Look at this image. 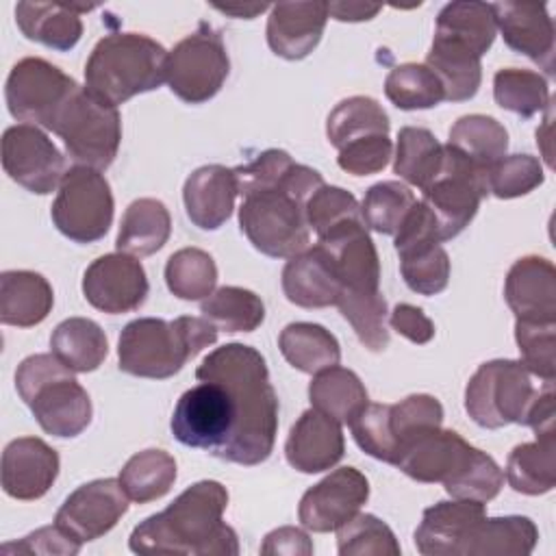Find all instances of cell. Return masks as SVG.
<instances>
[{"mask_svg":"<svg viewBox=\"0 0 556 556\" xmlns=\"http://www.w3.org/2000/svg\"><path fill=\"white\" fill-rule=\"evenodd\" d=\"M228 491L217 480L187 486L165 510L150 515L130 532L135 554H193L237 556V532L222 521Z\"/></svg>","mask_w":556,"mask_h":556,"instance_id":"1","label":"cell"},{"mask_svg":"<svg viewBox=\"0 0 556 556\" xmlns=\"http://www.w3.org/2000/svg\"><path fill=\"white\" fill-rule=\"evenodd\" d=\"M465 410L489 430L521 424L534 434L554 432V380L534 376L521 361H486L467 382Z\"/></svg>","mask_w":556,"mask_h":556,"instance_id":"2","label":"cell"},{"mask_svg":"<svg viewBox=\"0 0 556 556\" xmlns=\"http://www.w3.org/2000/svg\"><path fill=\"white\" fill-rule=\"evenodd\" d=\"M321 185L324 178L317 169L293 163L278 187L243 195L239 206L241 232L265 256L291 258L300 254L311 243L306 200Z\"/></svg>","mask_w":556,"mask_h":556,"instance_id":"3","label":"cell"},{"mask_svg":"<svg viewBox=\"0 0 556 556\" xmlns=\"http://www.w3.org/2000/svg\"><path fill=\"white\" fill-rule=\"evenodd\" d=\"M215 341L217 328L204 317L182 315L174 321L139 317L128 321L119 334V369L137 378L165 380Z\"/></svg>","mask_w":556,"mask_h":556,"instance_id":"4","label":"cell"},{"mask_svg":"<svg viewBox=\"0 0 556 556\" xmlns=\"http://www.w3.org/2000/svg\"><path fill=\"white\" fill-rule=\"evenodd\" d=\"M167 50L141 33H109L85 63V89L98 100L119 106L159 89L167 80Z\"/></svg>","mask_w":556,"mask_h":556,"instance_id":"5","label":"cell"},{"mask_svg":"<svg viewBox=\"0 0 556 556\" xmlns=\"http://www.w3.org/2000/svg\"><path fill=\"white\" fill-rule=\"evenodd\" d=\"M52 352L26 356L15 371V389L43 432L72 439L91 424V400L85 387L74 378Z\"/></svg>","mask_w":556,"mask_h":556,"instance_id":"6","label":"cell"},{"mask_svg":"<svg viewBox=\"0 0 556 556\" xmlns=\"http://www.w3.org/2000/svg\"><path fill=\"white\" fill-rule=\"evenodd\" d=\"M248 419L250 406L241 393L200 380L176 402L169 428L178 443L219 456L243 432Z\"/></svg>","mask_w":556,"mask_h":556,"instance_id":"7","label":"cell"},{"mask_svg":"<svg viewBox=\"0 0 556 556\" xmlns=\"http://www.w3.org/2000/svg\"><path fill=\"white\" fill-rule=\"evenodd\" d=\"M52 132L63 139L65 152L76 165L102 172L117 156L122 117L117 106L98 100L80 87L63 106Z\"/></svg>","mask_w":556,"mask_h":556,"instance_id":"8","label":"cell"},{"mask_svg":"<svg viewBox=\"0 0 556 556\" xmlns=\"http://www.w3.org/2000/svg\"><path fill=\"white\" fill-rule=\"evenodd\" d=\"M111 185L100 169L74 165L65 172L50 208L56 230L74 243L100 241L113 222Z\"/></svg>","mask_w":556,"mask_h":556,"instance_id":"9","label":"cell"},{"mask_svg":"<svg viewBox=\"0 0 556 556\" xmlns=\"http://www.w3.org/2000/svg\"><path fill=\"white\" fill-rule=\"evenodd\" d=\"M486 195V172L445 143L439 174L421 189V202L437 217L441 243L458 237L469 226Z\"/></svg>","mask_w":556,"mask_h":556,"instance_id":"10","label":"cell"},{"mask_svg":"<svg viewBox=\"0 0 556 556\" xmlns=\"http://www.w3.org/2000/svg\"><path fill=\"white\" fill-rule=\"evenodd\" d=\"M230 72V59L222 35L206 22L180 39L167 54V85L187 104L215 98Z\"/></svg>","mask_w":556,"mask_h":556,"instance_id":"11","label":"cell"},{"mask_svg":"<svg viewBox=\"0 0 556 556\" xmlns=\"http://www.w3.org/2000/svg\"><path fill=\"white\" fill-rule=\"evenodd\" d=\"M78 89L80 85L50 61L26 56L11 67L4 98L17 122L52 130L63 106Z\"/></svg>","mask_w":556,"mask_h":556,"instance_id":"12","label":"cell"},{"mask_svg":"<svg viewBox=\"0 0 556 556\" xmlns=\"http://www.w3.org/2000/svg\"><path fill=\"white\" fill-rule=\"evenodd\" d=\"M4 174L30 193H52L63 176L65 161L52 139L33 124L9 126L2 135Z\"/></svg>","mask_w":556,"mask_h":556,"instance_id":"13","label":"cell"},{"mask_svg":"<svg viewBox=\"0 0 556 556\" xmlns=\"http://www.w3.org/2000/svg\"><path fill=\"white\" fill-rule=\"evenodd\" d=\"M128 495L117 478H98L72 491L56 510L54 523L78 543L104 536L128 510Z\"/></svg>","mask_w":556,"mask_h":556,"instance_id":"14","label":"cell"},{"mask_svg":"<svg viewBox=\"0 0 556 556\" xmlns=\"http://www.w3.org/2000/svg\"><path fill=\"white\" fill-rule=\"evenodd\" d=\"M369 500V482L356 467H339L300 500L298 519L311 532H337Z\"/></svg>","mask_w":556,"mask_h":556,"instance_id":"15","label":"cell"},{"mask_svg":"<svg viewBox=\"0 0 556 556\" xmlns=\"http://www.w3.org/2000/svg\"><path fill=\"white\" fill-rule=\"evenodd\" d=\"M150 285L137 256L113 252L98 256L83 274L85 300L109 315L130 313L148 298Z\"/></svg>","mask_w":556,"mask_h":556,"instance_id":"16","label":"cell"},{"mask_svg":"<svg viewBox=\"0 0 556 556\" xmlns=\"http://www.w3.org/2000/svg\"><path fill=\"white\" fill-rule=\"evenodd\" d=\"M476 450L456 430L437 426L413 437L402 447L395 467L417 482H441L445 489L471 463Z\"/></svg>","mask_w":556,"mask_h":556,"instance_id":"17","label":"cell"},{"mask_svg":"<svg viewBox=\"0 0 556 556\" xmlns=\"http://www.w3.org/2000/svg\"><path fill=\"white\" fill-rule=\"evenodd\" d=\"M343 289L380 291V258L363 219H350L317 237Z\"/></svg>","mask_w":556,"mask_h":556,"instance_id":"18","label":"cell"},{"mask_svg":"<svg viewBox=\"0 0 556 556\" xmlns=\"http://www.w3.org/2000/svg\"><path fill=\"white\" fill-rule=\"evenodd\" d=\"M59 454L39 437H17L2 452V491L22 502L43 497L59 476Z\"/></svg>","mask_w":556,"mask_h":556,"instance_id":"19","label":"cell"},{"mask_svg":"<svg viewBox=\"0 0 556 556\" xmlns=\"http://www.w3.org/2000/svg\"><path fill=\"white\" fill-rule=\"evenodd\" d=\"M495 24L506 46L545 74H554V22L543 2H495Z\"/></svg>","mask_w":556,"mask_h":556,"instance_id":"20","label":"cell"},{"mask_svg":"<svg viewBox=\"0 0 556 556\" xmlns=\"http://www.w3.org/2000/svg\"><path fill=\"white\" fill-rule=\"evenodd\" d=\"M504 300L517 319L556 321V269L549 258L530 254L513 263L504 280Z\"/></svg>","mask_w":556,"mask_h":556,"instance_id":"21","label":"cell"},{"mask_svg":"<svg viewBox=\"0 0 556 556\" xmlns=\"http://www.w3.org/2000/svg\"><path fill=\"white\" fill-rule=\"evenodd\" d=\"M328 2H278L271 4L267 17V46L271 52L287 61L308 56L326 28Z\"/></svg>","mask_w":556,"mask_h":556,"instance_id":"22","label":"cell"},{"mask_svg":"<svg viewBox=\"0 0 556 556\" xmlns=\"http://www.w3.org/2000/svg\"><path fill=\"white\" fill-rule=\"evenodd\" d=\"M345 454L341 424L332 417L308 408L291 426L285 441L287 463L302 473H319L332 469Z\"/></svg>","mask_w":556,"mask_h":556,"instance_id":"23","label":"cell"},{"mask_svg":"<svg viewBox=\"0 0 556 556\" xmlns=\"http://www.w3.org/2000/svg\"><path fill=\"white\" fill-rule=\"evenodd\" d=\"M239 195L235 172L224 165H202L189 174L182 187L187 217L200 230L222 228L235 208Z\"/></svg>","mask_w":556,"mask_h":556,"instance_id":"24","label":"cell"},{"mask_svg":"<svg viewBox=\"0 0 556 556\" xmlns=\"http://www.w3.org/2000/svg\"><path fill=\"white\" fill-rule=\"evenodd\" d=\"M486 515L482 502L443 500L428 506L415 530V547L424 556H456L467 532Z\"/></svg>","mask_w":556,"mask_h":556,"instance_id":"25","label":"cell"},{"mask_svg":"<svg viewBox=\"0 0 556 556\" xmlns=\"http://www.w3.org/2000/svg\"><path fill=\"white\" fill-rule=\"evenodd\" d=\"M93 4L56 2H17L15 24L22 35L56 52L72 50L83 37L80 13L93 11Z\"/></svg>","mask_w":556,"mask_h":556,"instance_id":"26","label":"cell"},{"mask_svg":"<svg viewBox=\"0 0 556 556\" xmlns=\"http://www.w3.org/2000/svg\"><path fill=\"white\" fill-rule=\"evenodd\" d=\"M282 291L295 306L324 308L337 304L343 287L326 254L313 245L287 261L282 267Z\"/></svg>","mask_w":556,"mask_h":556,"instance_id":"27","label":"cell"},{"mask_svg":"<svg viewBox=\"0 0 556 556\" xmlns=\"http://www.w3.org/2000/svg\"><path fill=\"white\" fill-rule=\"evenodd\" d=\"M539 530L530 517H482L463 539L456 556H526L536 547Z\"/></svg>","mask_w":556,"mask_h":556,"instance_id":"28","label":"cell"},{"mask_svg":"<svg viewBox=\"0 0 556 556\" xmlns=\"http://www.w3.org/2000/svg\"><path fill=\"white\" fill-rule=\"evenodd\" d=\"M54 304L50 282L30 269H9L0 276V321L30 328L41 324Z\"/></svg>","mask_w":556,"mask_h":556,"instance_id":"29","label":"cell"},{"mask_svg":"<svg viewBox=\"0 0 556 556\" xmlns=\"http://www.w3.org/2000/svg\"><path fill=\"white\" fill-rule=\"evenodd\" d=\"M473 50L452 41L447 37H432V46L426 54V65L439 78L447 102L471 100L482 83V65Z\"/></svg>","mask_w":556,"mask_h":556,"instance_id":"30","label":"cell"},{"mask_svg":"<svg viewBox=\"0 0 556 556\" xmlns=\"http://www.w3.org/2000/svg\"><path fill=\"white\" fill-rule=\"evenodd\" d=\"M169 232L172 217L167 206L156 198H139L124 211L115 245L130 256H150L167 243Z\"/></svg>","mask_w":556,"mask_h":556,"instance_id":"31","label":"cell"},{"mask_svg":"<svg viewBox=\"0 0 556 556\" xmlns=\"http://www.w3.org/2000/svg\"><path fill=\"white\" fill-rule=\"evenodd\" d=\"M556 432L534 434L530 443L513 447L506 460V482L523 495L549 493L556 484Z\"/></svg>","mask_w":556,"mask_h":556,"instance_id":"32","label":"cell"},{"mask_svg":"<svg viewBox=\"0 0 556 556\" xmlns=\"http://www.w3.org/2000/svg\"><path fill=\"white\" fill-rule=\"evenodd\" d=\"M308 400L313 408L348 426L369 404V395L361 378L352 369L339 365L313 374Z\"/></svg>","mask_w":556,"mask_h":556,"instance_id":"33","label":"cell"},{"mask_svg":"<svg viewBox=\"0 0 556 556\" xmlns=\"http://www.w3.org/2000/svg\"><path fill=\"white\" fill-rule=\"evenodd\" d=\"M52 354L76 374L96 371L106 354L109 341L100 324L87 317L63 319L50 334Z\"/></svg>","mask_w":556,"mask_h":556,"instance_id":"34","label":"cell"},{"mask_svg":"<svg viewBox=\"0 0 556 556\" xmlns=\"http://www.w3.org/2000/svg\"><path fill=\"white\" fill-rule=\"evenodd\" d=\"M278 348L285 361L304 374H317L341 361L337 337L313 321L287 324L278 334Z\"/></svg>","mask_w":556,"mask_h":556,"instance_id":"35","label":"cell"},{"mask_svg":"<svg viewBox=\"0 0 556 556\" xmlns=\"http://www.w3.org/2000/svg\"><path fill=\"white\" fill-rule=\"evenodd\" d=\"M434 35L458 41L478 56H484L497 35L493 4L473 0H456L445 4L437 15Z\"/></svg>","mask_w":556,"mask_h":556,"instance_id":"36","label":"cell"},{"mask_svg":"<svg viewBox=\"0 0 556 556\" xmlns=\"http://www.w3.org/2000/svg\"><path fill=\"white\" fill-rule=\"evenodd\" d=\"M393 172L408 185L424 189L441 169L443 143L421 126H404L397 132Z\"/></svg>","mask_w":556,"mask_h":556,"instance_id":"37","label":"cell"},{"mask_svg":"<svg viewBox=\"0 0 556 556\" xmlns=\"http://www.w3.org/2000/svg\"><path fill=\"white\" fill-rule=\"evenodd\" d=\"M447 146L456 148L480 169H489L508 150L506 128L491 115L471 113L458 117L447 137Z\"/></svg>","mask_w":556,"mask_h":556,"instance_id":"38","label":"cell"},{"mask_svg":"<svg viewBox=\"0 0 556 556\" xmlns=\"http://www.w3.org/2000/svg\"><path fill=\"white\" fill-rule=\"evenodd\" d=\"M117 480L130 502L148 504L174 486L176 460L165 450H143L126 460Z\"/></svg>","mask_w":556,"mask_h":556,"instance_id":"39","label":"cell"},{"mask_svg":"<svg viewBox=\"0 0 556 556\" xmlns=\"http://www.w3.org/2000/svg\"><path fill=\"white\" fill-rule=\"evenodd\" d=\"M389 115L369 96H352L341 100L326 119V137L330 146L341 150L345 143L369 137V135H389Z\"/></svg>","mask_w":556,"mask_h":556,"instance_id":"40","label":"cell"},{"mask_svg":"<svg viewBox=\"0 0 556 556\" xmlns=\"http://www.w3.org/2000/svg\"><path fill=\"white\" fill-rule=\"evenodd\" d=\"M200 313L217 330L252 332L265 319L263 300L243 287H219L200 302Z\"/></svg>","mask_w":556,"mask_h":556,"instance_id":"41","label":"cell"},{"mask_svg":"<svg viewBox=\"0 0 556 556\" xmlns=\"http://www.w3.org/2000/svg\"><path fill=\"white\" fill-rule=\"evenodd\" d=\"M493 98L504 109L523 119L552 104L547 78L532 70L502 67L493 76Z\"/></svg>","mask_w":556,"mask_h":556,"instance_id":"42","label":"cell"},{"mask_svg":"<svg viewBox=\"0 0 556 556\" xmlns=\"http://www.w3.org/2000/svg\"><path fill=\"white\" fill-rule=\"evenodd\" d=\"M167 289L187 302H202L215 291L217 265L213 256L200 248H182L165 263Z\"/></svg>","mask_w":556,"mask_h":556,"instance_id":"43","label":"cell"},{"mask_svg":"<svg viewBox=\"0 0 556 556\" xmlns=\"http://www.w3.org/2000/svg\"><path fill=\"white\" fill-rule=\"evenodd\" d=\"M334 306H339L341 315L350 321L358 341L367 350L382 352L389 345L387 300L380 291L343 289Z\"/></svg>","mask_w":556,"mask_h":556,"instance_id":"44","label":"cell"},{"mask_svg":"<svg viewBox=\"0 0 556 556\" xmlns=\"http://www.w3.org/2000/svg\"><path fill=\"white\" fill-rule=\"evenodd\" d=\"M384 96L402 111L432 109L445 100L439 78L426 63L395 65L384 78Z\"/></svg>","mask_w":556,"mask_h":556,"instance_id":"45","label":"cell"},{"mask_svg":"<svg viewBox=\"0 0 556 556\" xmlns=\"http://www.w3.org/2000/svg\"><path fill=\"white\" fill-rule=\"evenodd\" d=\"M400 271L406 287L419 295H437L450 282V256L439 241L397 250Z\"/></svg>","mask_w":556,"mask_h":556,"instance_id":"46","label":"cell"},{"mask_svg":"<svg viewBox=\"0 0 556 556\" xmlns=\"http://www.w3.org/2000/svg\"><path fill=\"white\" fill-rule=\"evenodd\" d=\"M415 202L410 187L400 180H382L365 191L361 215L367 228L380 235H395Z\"/></svg>","mask_w":556,"mask_h":556,"instance_id":"47","label":"cell"},{"mask_svg":"<svg viewBox=\"0 0 556 556\" xmlns=\"http://www.w3.org/2000/svg\"><path fill=\"white\" fill-rule=\"evenodd\" d=\"M337 552L341 556H400L393 530L369 513H356L337 530Z\"/></svg>","mask_w":556,"mask_h":556,"instance_id":"48","label":"cell"},{"mask_svg":"<svg viewBox=\"0 0 556 556\" xmlns=\"http://www.w3.org/2000/svg\"><path fill=\"white\" fill-rule=\"evenodd\" d=\"M545 180L543 165L532 154H504L486 169V191L500 200L521 198Z\"/></svg>","mask_w":556,"mask_h":556,"instance_id":"49","label":"cell"},{"mask_svg":"<svg viewBox=\"0 0 556 556\" xmlns=\"http://www.w3.org/2000/svg\"><path fill=\"white\" fill-rule=\"evenodd\" d=\"M443 424V406L434 395L413 393L397 404H389V430L395 443V463L402 447L424 430Z\"/></svg>","mask_w":556,"mask_h":556,"instance_id":"50","label":"cell"},{"mask_svg":"<svg viewBox=\"0 0 556 556\" xmlns=\"http://www.w3.org/2000/svg\"><path fill=\"white\" fill-rule=\"evenodd\" d=\"M521 363L543 380H556V321H515Z\"/></svg>","mask_w":556,"mask_h":556,"instance_id":"51","label":"cell"},{"mask_svg":"<svg viewBox=\"0 0 556 556\" xmlns=\"http://www.w3.org/2000/svg\"><path fill=\"white\" fill-rule=\"evenodd\" d=\"M350 219H363V215H361L358 200L343 187L324 182L306 200V222L317 237H321L324 232Z\"/></svg>","mask_w":556,"mask_h":556,"instance_id":"52","label":"cell"},{"mask_svg":"<svg viewBox=\"0 0 556 556\" xmlns=\"http://www.w3.org/2000/svg\"><path fill=\"white\" fill-rule=\"evenodd\" d=\"M504 486V471L500 465L482 450H476L471 463L460 471V476L445 486L447 495L456 500L491 502Z\"/></svg>","mask_w":556,"mask_h":556,"instance_id":"53","label":"cell"},{"mask_svg":"<svg viewBox=\"0 0 556 556\" xmlns=\"http://www.w3.org/2000/svg\"><path fill=\"white\" fill-rule=\"evenodd\" d=\"M352 437L356 445L376 460L395 465V443L389 430V404H367L352 421Z\"/></svg>","mask_w":556,"mask_h":556,"instance_id":"54","label":"cell"},{"mask_svg":"<svg viewBox=\"0 0 556 556\" xmlns=\"http://www.w3.org/2000/svg\"><path fill=\"white\" fill-rule=\"evenodd\" d=\"M293 159L289 152L269 148L263 150L254 161L235 167V180L239 195H248L252 191H263V189H274L282 182L285 174L293 167Z\"/></svg>","mask_w":556,"mask_h":556,"instance_id":"55","label":"cell"},{"mask_svg":"<svg viewBox=\"0 0 556 556\" xmlns=\"http://www.w3.org/2000/svg\"><path fill=\"white\" fill-rule=\"evenodd\" d=\"M393 156V143L389 135H369L345 143L339 150L337 163L352 176H369L382 172Z\"/></svg>","mask_w":556,"mask_h":556,"instance_id":"56","label":"cell"},{"mask_svg":"<svg viewBox=\"0 0 556 556\" xmlns=\"http://www.w3.org/2000/svg\"><path fill=\"white\" fill-rule=\"evenodd\" d=\"M80 545L74 536H70L65 530H61L56 523L54 526H43L37 528L35 532L22 536L20 541H11L2 545L4 554H59V556H72L80 552Z\"/></svg>","mask_w":556,"mask_h":556,"instance_id":"57","label":"cell"},{"mask_svg":"<svg viewBox=\"0 0 556 556\" xmlns=\"http://www.w3.org/2000/svg\"><path fill=\"white\" fill-rule=\"evenodd\" d=\"M389 324L397 334H402L404 339L417 345H424L434 337L432 319L419 306H413L406 302L393 306L389 315Z\"/></svg>","mask_w":556,"mask_h":556,"instance_id":"58","label":"cell"},{"mask_svg":"<svg viewBox=\"0 0 556 556\" xmlns=\"http://www.w3.org/2000/svg\"><path fill=\"white\" fill-rule=\"evenodd\" d=\"M261 554H274V556H311L313 554V541L302 528L295 526H282L265 534V541L261 545Z\"/></svg>","mask_w":556,"mask_h":556,"instance_id":"59","label":"cell"},{"mask_svg":"<svg viewBox=\"0 0 556 556\" xmlns=\"http://www.w3.org/2000/svg\"><path fill=\"white\" fill-rule=\"evenodd\" d=\"M380 4L369 2H328V15L339 22H367L380 13Z\"/></svg>","mask_w":556,"mask_h":556,"instance_id":"60","label":"cell"},{"mask_svg":"<svg viewBox=\"0 0 556 556\" xmlns=\"http://www.w3.org/2000/svg\"><path fill=\"white\" fill-rule=\"evenodd\" d=\"M217 11H222V13H226V15H232V17H239V20H252V17H256L258 13H263V11H267V9H271L269 4H237V7H215Z\"/></svg>","mask_w":556,"mask_h":556,"instance_id":"61","label":"cell"},{"mask_svg":"<svg viewBox=\"0 0 556 556\" xmlns=\"http://www.w3.org/2000/svg\"><path fill=\"white\" fill-rule=\"evenodd\" d=\"M547 115H545V122H543V128L536 130V146H541L543 150V159L545 163L552 167V148H549V128H552V104L545 109Z\"/></svg>","mask_w":556,"mask_h":556,"instance_id":"62","label":"cell"}]
</instances>
